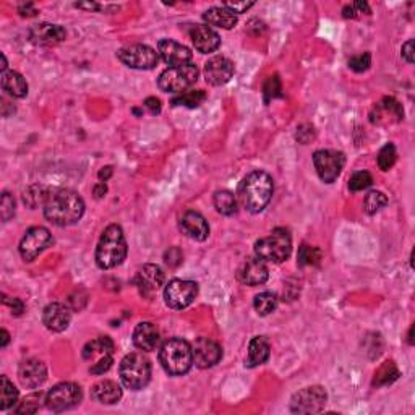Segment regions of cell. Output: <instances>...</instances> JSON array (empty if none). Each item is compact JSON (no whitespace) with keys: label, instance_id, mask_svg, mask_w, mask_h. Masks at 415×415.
Here are the masks:
<instances>
[{"label":"cell","instance_id":"cell-40","mask_svg":"<svg viewBox=\"0 0 415 415\" xmlns=\"http://www.w3.org/2000/svg\"><path fill=\"white\" fill-rule=\"evenodd\" d=\"M41 403H43L41 392H33V394L26 396V398L20 403V405L15 407V412L16 414H34V412H38L39 407H41Z\"/></svg>","mask_w":415,"mask_h":415},{"label":"cell","instance_id":"cell-42","mask_svg":"<svg viewBox=\"0 0 415 415\" xmlns=\"http://www.w3.org/2000/svg\"><path fill=\"white\" fill-rule=\"evenodd\" d=\"M370 65H372V56L368 52L365 54H359V56H354L349 60V67L357 73H362V71L368 70Z\"/></svg>","mask_w":415,"mask_h":415},{"label":"cell","instance_id":"cell-46","mask_svg":"<svg viewBox=\"0 0 415 415\" xmlns=\"http://www.w3.org/2000/svg\"><path fill=\"white\" fill-rule=\"evenodd\" d=\"M315 138V130L311 125H300L297 128V140L302 143V145H307Z\"/></svg>","mask_w":415,"mask_h":415},{"label":"cell","instance_id":"cell-5","mask_svg":"<svg viewBox=\"0 0 415 415\" xmlns=\"http://www.w3.org/2000/svg\"><path fill=\"white\" fill-rule=\"evenodd\" d=\"M119 375L122 385L127 390L140 391L151 380V364L140 352H132L125 355L120 362Z\"/></svg>","mask_w":415,"mask_h":415},{"label":"cell","instance_id":"cell-15","mask_svg":"<svg viewBox=\"0 0 415 415\" xmlns=\"http://www.w3.org/2000/svg\"><path fill=\"white\" fill-rule=\"evenodd\" d=\"M191 351H193V364L200 368L214 367L222 359L221 346L209 337L196 339Z\"/></svg>","mask_w":415,"mask_h":415},{"label":"cell","instance_id":"cell-34","mask_svg":"<svg viewBox=\"0 0 415 415\" xmlns=\"http://www.w3.org/2000/svg\"><path fill=\"white\" fill-rule=\"evenodd\" d=\"M206 99V93L202 91V89H190V91L182 93L177 97H174L172 104L174 106H184V107H198L200 104H203V101Z\"/></svg>","mask_w":415,"mask_h":415},{"label":"cell","instance_id":"cell-43","mask_svg":"<svg viewBox=\"0 0 415 415\" xmlns=\"http://www.w3.org/2000/svg\"><path fill=\"white\" fill-rule=\"evenodd\" d=\"M263 93H265L266 101L274 99V97L281 96V80L278 75H273V77H270L266 80L265 88H263Z\"/></svg>","mask_w":415,"mask_h":415},{"label":"cell","instance_id":"cell-9","mask_svg":"<svg viewBox=\"0 0 415 415\" xmlns=\"http://www.w3.org/2000/svg\"><path fill=\"white\" fill-rule=\"evenodd\" d=\"M82 399L83 392L78 385H75V383H59L47 392L44 403L52 412H65V410L77 407L82 403Z\"/></svg>","mask_w":415,"mask_h":415},{"label":"cell","instance_id":"cell-49","mask_svg":"<svg viewBox=\"0 0 415 415\" xmlns=\"http://www.w3.org/2000/svg\"><path fill=\"white\" fill-rule=\"evenodd\" d=\"M3 302L7 303L8 307H10L12 309V313L13 315H21L25 311V305H23V302L20 300V298H3Z\"/></svg>","mask_w":415,"mask_h":415},{"label":"cell","instance_id":"cell-20","mask_svg":"<svg viewBox=\"0 0 415 415\" xmlns=\"http://www.w3.org/2000/svg\"><path fill=\"white\" fill-rule=\"evenodd\" d=\"M18 378H20L21 385L25 388L34 390V388H39L44 381H46L47 368L41 360L28 359L20 365V368H18Z\"/></svg>","mask_w":415,"mask_h":415},{"label":"cell","instance_id":"cell-33","mask_svg":"<svg viewBox=\"0 0 415 415\" xmlns=\"http://www.w3.org/2000/svg\"><path fill=\"white\" fill-rule=\"evenodd\" d=\"M18 390L7 377L0 378V410H7L16 404Z\"/></svg>","mask_w":415,"mask_h":415},{"label":"cell","instance_id":"cell-47","mask_svg":"<svg viewBox=\"0 0 415 415\" xmlns=\"http://www.w3.org/2000/svg\"><path fill=\"white\" fill-rule=\"evenodd\" d=\"M255 3L253 2H224L222 3V7H226L227 10H230L232 13H245L248 10V8H252Z\"/></svg>","mask_w":415,"mask_h":415},{"label":"cell","instance_id":"cell-12","mask_svg":"<svg viewBox=\"0 0 415 415\" xmlns=\"http://www.w3.org/2000/svg\"><path fill=\"white\" fill-rule=\"evenodd\" d=\"M328 394L324 388L309 386L303 388L291 399V410L296 414H318L324 409Z\"/></svg>","mask_w":415,"mask_h":415},{"label":"cell","instance_id":"cell-55","mask_svg":"<svg viewBox=\"0 0 415 415\" xmlns=\"http://www.w3.org/2000/svg\"><path fill=\"white\" fill-rule=\"evenodd\" d=\"M0 334H2V342H0V346L5 347L8 344V341H10V334L7 333V329H2V331H0Z\"/></svg>","mask_w":415,"mask_h":415},{"label":"cell","instance_id":"cell-48","mask_svg":"<svg viewBox=\"0 0 415 415\" xmlns=\"http://www.w3.org/2000/svg\"><path fill=\"white\" fill-rule=\"evenodd\" d=\"M166 263L169 266H178L182 263V258H184V255H182V252L178 248H171L169 252L166 253Z\"/></svg>","mask_w":415,"mask_h":415},{"label":"cell","instance_id":"cell-26","mask_svg":"<svg viewBox=\"0 0 415 415\" xmlns=\"http://www.w3.org/2000/svg\"><path fill=\"white\" fill-rule=\"evenodd\" d=\"M159 329L156 328V324L150 323V321H143L133 331V344L140 351H154L159 344Z\"/></svg>","mask_w":415,"mask_h":415},{"label":"cell","instance_id":"cell-4","mask_svg":"<svg viewBox=\"0 0 415 415\" xmlns=\"http://www.w3.org/2000/svg\"><path fill=\"white\" fill-rule=\"evenodd\" d=\"M159 362L166 373L172 377H180L190 372L193 367V351L185 339H167L159 349Z\"/></svg>","mask_w":415,"mask_h":415},{"label":"cell","instance_id":"cell-25","mask_svg":"<svg viewBox=\"0 0 415 415\" xmlns=\"http://www.w3.org/2000/svg\"><path fill=\"white\" fill-rule=\"evenodd\" d=\"M404 117L403 106L399 104L394 97H385L381 102L375 106L372 114V122L378 125L399 122Z\"/></svg>","mask_w":415,"mask_h":415},{"label":"cell","instance_id":"cell-37","mask_svg":"<svg viewBox=\"0 0 415 415\" xmlns=\"http://www.w3.org/2000/svg\"><path fill=\"white\" fill-rule=\"evenodd\" d=\"M388 204V198L383 191H370L364 200V209L367 214H377Z\"/></svg>","mask_w":415,"mask_h":415},{"label":"cell","instance_id":"cell-31","mask_svg":"<svg viewBox=\"0 0 415 415\" xmlns=\"http://www.w3.org/2000/svg\"><path fill=\"white\" fill-rule=\"evenodd\" d=\"M213 202L217 213L224 214V216H232V214L237 213V198H235V195L229 190L216 191Z\"/></svg>","mask_w":415,"mask_h":415},{"label":"cell","instance_id":"cell-44","mask_svg":"<svg viewBox=\"0 0 415 415\" xmlns=\"http://www.w3.org/2000/svg\"><path fill=\"white\" fill-rule=\"evenodd\" d=\"M0 214H2V221L7 222L15 214V200L10 193L2 195V202H0Z\"/></svg>","mask_w":415,"mask_h":415},{"label":"cell","instance_id":"cell-16","mask_svg":"<svg viewBox=\"0 0 415 415\" xmlns=\"http://www.w3.org/2000/svg\"><path fill=\"white\" fill-rule=\"evenodd\" d=\"M135 284L140 289L141 296L153 297L164 284V273L158 265H145L137 271Z\"/></svg>","mask_w":415,"mask_h":415},{"label":"cell","instance_id":"cell-32","mask_svg":"<svg viewBox=\"0 0 415 415\" xmlns=\"http://www.w3.org/2000/svg\"><path fill=\"white\" fill-rule=\"evenodd\" d=\"M278 296L273 292H261L258 294L253 300V307H255L257 313L260 316H268L278 309Z\"/></svg>","mask_w":415,"mask_h":415},{"label":"cell","instance_id":"cell-23","mask_svg":"<svg viewBox=\"0 0 415 415\" xmlns=\"http://www.w3.org/2000/svg\"><path fill=\"white\" fill-rule=\"evenodd\" d=\"M71 320V313L69 307L64 303H51L43 311V323L46 324L47 329L54 333H62L69 328Z\"/></svg>","mask_w":415,"mask_h":415},{"label":"cell","instance_id":"cell-24","mask_svg":"<svg viewBox=\"0 0 415 415\" xmlns=\"http://www.w3.org/2000/svg\"><path fill=\"white\" fill-rule=\"evenodd\" d=\"M180 230L184 232L187 237L198 240V242L206 240L209 235L208 221L198 211H187L180 217Z\"/></svg>","mask_w":415,"mask_h":415},{"label":"cell","instance_id":"cell-8","mask_svg":"<svg viewBox=\"0 0 415 415\" xmlns=\"http://www.w3.org/2000/svg\"><path fill=\"white\" fill-rule=\"evenodd\" d=\"M114 342L107 336H101L88 342L83 349V359L91 362L89 372L102 375L110 368L114 362Z\"/></svg>","mask_w":415,"mask_h":415},{"label":"cell","instance_id":"cell-54","mask_svg":"<svg viewBox=\"0 0 415 415\" xmlns=\"http://www.w3.org/2000/svg\"><path fill=\"white\" fill-rule=\"evenodd\" d=\"M106 191H107L106 182H99V184L95 187V196H96V198H102V196L106 195Z\"/></svg>","mask_w":415,"mask_h":415},{"label":"cell","instance_id":"cell-29","mask_svg":"<svg viewBox=\"0 0 415 415\" xmlns=\"http://www.w3.org/2000/svg\"><path fill=\"white\" fill-rule=\"evenodd\" d=\"M270 354H271V347H270V342H268V339L263 336L253 337L252 341H250L248 357H247V364L245 365L250 368L260 367V365H263L268 359H270Z\"/></svg>","mask_w":415,"mask_h":415},{"label":"cell","instance_id":"cell-38","mask_svg":"<svg viewBox=\"0 0 415 415\" xmlns=\"http://www.w3.org/2000/svg\"><path fill=\"white\" fill-rule=\"evenodd\" d=\"M396 159H398V153H396L394 145L388 143L378 153V166H380L381 171H390L396 164Z\"/></svg>","mask_w":415,"mask_h":415},{"label":"cell","instance_id":"cell-18","mask_svg":"<svg viewBox=\"0 0 415 415\" xmlns=\"http://www.w3.org/2000/svg\"><path fill=\"white\" fill-rule=\"evenodd\" d=\"M234 64L229 59L217 56L209 59L204 65V80L213 86H221L234 77Z\"/></svg>","mask_w":415,"mask_h":415},{"label":"cell","instance_id":"cell-53","mask_svg":"<svg viewBox=\"0 0 415 415\" xmlns=\"http://www.w3.org/2000/svg\"><path fill=\"white\" fill-rule=\"evenodd\" d=\"M20 13H21V16H34L36 13H38V10H36L31 3H28V5L20 7Z\"/></svg>","mask_w":415,"mask_h":415},{"label":"cell","instance_id":"cell-2","mask_svg":"<svg viewBox=\"0 0 415 415\" xmlns=\"http://www.w3.org/2000/svg\"><path fill=\"white\" fill-rule=\"evenodd\" d=\"M274 193V182L270 174L263 171H253L244 177L240 182L237 198L239 203L247 209L248 213H261Z\"/></svg>","mask_w":415,"mask_h":415},{"label":"cell","instance_id":"cell-39","mask_svg":"<svg viewBox=\"0 0 415 415\" xmlns=\"http://www.w3.org/2000/svg\"><path fill=\"white\" fill-rule=\"evenodd\" d=\"M320 260H321V252L316 247L302 245L300 250H298V265L300 266L318 265Z\"/></svg>","mask_w":415,"mask_h":415},{"label":"cell","instance_id":"cell-13","mask_svg":"<svg viewBox=\"0 0 415 415\" xmlns=\"http://www.w3.org/2000/svg\"><path fill=\"white\" fill-rule=\"evenodd\" d=\"M313 164L320 178L327 184H333L344 169L346 158L341 151L320 150L313 154Z\"/></svg>","mask_w":415,"mask_h":415},{"label":"cell","instance_id":"cell-22","mask_svg":"<svg viewBox=\"0 0 415 415\" xmlns=\"http://www.w3.org/2000/svg\"><path fill=\"white\" fill-rule=\"evenodd\" d=\"M29 41L38 46H56L65 39V29L59 25L39 23L29 29Z\"/></svg>","mask_w":415,"mask_h":415},{"label":"cell","instance_id":"cell-21","mask_svg":"<svg viewBox=\"0 0 415 415\" xmlns=\"http://www.w3.org/2000/svg\"><path fill=\"white\" fill-rule=\"evenodd\" d=\"M190 38L196 51L202 54H211L221 46V36L208 25H196L190 31Z\"/></svg>","mask_w":415,"mask_h":415},{"label":"cell","instance_id":"cell-11","mask_svg":"<svg viewBox=\"0 0 415 415\" xmlns=\"http://www.w3.org/2000/svg\"><path fill=\"white\" fill-rule=\"evenodd\" d=\"M117 57L123 65L135 70H151L159 62V54L146 44H133L120 49Z\"/></svg>","mask_w":415,"mask_h":415},{"label":"cell","instance_id":"cell-28","mask_svg":"<svg viewBox=\"0 0 415 415\" xmlns=\"http://www.w3.org/2000/svg\"><path fill=\"white\" fill-rule=\"evenodd\" d=\"M203 20L208 26H216V28L230 29L237 25V15L227 10L226 7H213L203 13Z\"/></svg>","mask_w":415,"mask_h":415},{"label":"cell","instance_id":"cell-14","mask_svg":"<svg viewBox=\"0 0 415 415\" xmlns=\"http://www.w3.org/2000/svg\"><path fill=\"white\" fill-rule=\"evenodd\" d=\"M54 242L52 234L46 227L36 226L25 232L23 239L20 242V255L25 261H33L36 257H39L49 245Z\"/></svg>","mask_w":415,"mask_h":415},{"label":"cell","instance_id":"cell-27","mask_svg":"<svg viewBox=\"0 0 415 415\" xmlns=\"http://www.w3.org/2000/svg\"><path fill=\"white\" fill-rule=\"evenodd\" d=\"M91 398L99 404L112 405L117 404L122 399V388H120L115 381L104 380L96 383L91 390Z\"/></svg>","mask_w":415,"mask_h":415},{"label":"cell","instance_id":"cell-41","mask_svg":"<svg viewBox=\"0 0 415 415\" xmlns=\"http://www.w3.org/2000/svg\"><path fill=\"white\" fill-rule=\"evenodd\" d=\"M372 184H373V177L370 176V172L359 171V172L352 174V177L349 180V189L352 191H362L365 189H368Z\"/></svg>","mask_w":415,"mask_h":415},{"label":"cell","instance_id":"cell-45","mask_svg":"<svg viewBox=\"0 0 415 415\" xmlns=\"http://www.w3.org/2000/svg\"><path fill=\"white\" fill-rule=\"evenodd\" d=\"M342 13H344L346 18H355L357 15H359V13H367V15H368L370 8H368L367 3L355 2V3H352V5H347L344 10H342Z\"/></svg>","mask_w":415,"mask_h":415},{"label":"cell","instance_id":"cell-7","mask_svg":"<svg viewBox=\"0 0 415 415\" xmlns=\"http://www.w3.org/2000/svg\"><path fill=\"white\" fill-rule=\"evenodd\" d=\"M198 67L195 64H187L180 67H169L159 75L158 86L164 93H177L182 95L189 89L191 84H195L198 80Z\"/></svg>","mask_w":415,"mask_h":415},{"label":"cell","instance_id":"cell-35","mask_svg":"<svg viewBox=\"0 0 415 415\" xmlns=\"http://www.w3.org/2000/svg\"><path fill=\"white\" fill-rule=\"evenodd\" d=\"M398 377H399V370L394 365V362H385L380 368H378V372L375 373L373 385L377 386L390 385V383L398 380Z\"/></svg>","mask_w":415,"mask_h":415},{"label":"cell","instance_id":"cell-3","mask_svg":"<svg viewBox=\"0 0 415 415\" xmlns=\"http://www.w3.org/2000/svg\"><path fill=\"white\" fill-rule=\"evenodd\" d=\"M127 252L128 247L122 227L117 224L106 227L96 248L97 266L101 270H112V268L122 265L127 258Z\"/></svg>","mask_w":415,"mask_h":415},{"label":"cell","instance_id":"cell-6","mask_svg":"<svg viewBox=\"0 0 415 415\" xmlns=\"http://www.w3.org/2000/svg\"><path fill=\"white\" fill-rule=\"evenodd\" d=\"M257 257L263 261L283 263L292 253V237L287 229L278 227L265 239H260L255 244Z\"/></svg>","mask_w":415,"mask_h":415},{"label":"cell","instance_id":"cell-1","mask_svg":"<svg viewBox=\"0 0 415 415\" xmlns=\"http://www.w3.org/2000/svg\"><path fill=\"white\" fill-rule=\"evenodd\" d=\"M84 214V202L77 191L69 189L51 190L44 203V216L52 224L65 227L77 224Z\"/></svg>","mask_w":415,"mask_h":415},{"label":"cell","instance_id":"cell-30","mask_svg":"<svg viewBox=\"0 0 415 415\" xmlns=\"http://www.w3.org/2000/svg\"><path fill=\"white\" fill-rule=\"evenodd\" d=\"M2 89L10 95L12 97H25L28 95V83L23 78V75H20L18 71H3L2 73Z\"/></svg>","mask_w":415,"mask_h":415},{"label":"cell","instance_id":"cell-17","mask_svg":"<svg viewBox=\"0 0 415 415\" xmlns=\"http://www.w3.org/2000/svg\"><path fill=\"white\" fill-rule=\"evenodd\" d=\"M158 54L163 60L171 67H180L191 64L193 54L184 44L174 41V39H161L158 43Z\"/></svg>","mask_w":415,"mask_h":415},{"label":"cell","instance_id":"cell-51","mask_svg":"<svg viewBox=\"0 0 415 415\" xmlns=\"http://www.w3.org/2000/svg\"><path fill=\"white\" fill-rule=\"evenodd\" d=\"M145 107L150 110L151 114L156 115L161 112V101L158 97H148V99L145 101Z\"/></svg>","mask_w":415,"mask_h":415},{"label":"cell","instance_id":"cell-36","mask_svg":"<svg viewBox=\"0 0 415 415\" xmlns=\"http://www.w3.org/2000/svg\"><path fill=\"white\" fill-rule=\"evenodd\" d=\"M49 193H51V190L46 189V187L34 185V187H29V189L25 191L23 200H25V203L28 204V206L36 208L38 204L46 203Z\"/></svg>","mask_w":415,"mask_h":415},{"label":"cell","instance_id":"cell-19","mask_svg":"<svg viewBox=\"0 0 415 415\" xmlns=\"http://www.w3.org/2000/svg\"><path fill=\"white\" fill-rule=\"evenodd\" d=\"M270 278L266 263L260 258H248L244 265L239 268L237 279L245 285H261Z\"/></svg>","mask_w":415,"mask_h":415},{"label":"cell","instance_id":"cell-50","mask_svg":"<svg viewBox=\"0 0 415 415\" xmlns=\"http://www.w3.org/2000/svg\"><path fill=\"white\" fill-rule=\"evenodd\" d=\"M403 57L407 64H414V41L412 39H409V41L403 46Z\"/></svg>","mask_w":415,"mask_h":415},{"label":"cell","instance_id":"cell-52","mask_svg":"<svg viewBox=\"0 0 415 415\" xmlns=\"http://www.w3.org/2000/svg\"><path fill=\"white\" fill-rule=\"evenodd\" d=\"M97 176H99V180L101 182H107L110 178V176H112V167H110V166L102 167L101 171H99V174H97Z\"/></svg>","mask_w":415,"mask_h":415},{"label":"cell","instance_id":"cell-10","mask_svg":"<svg viewBox=\"0 0 415 415\" xmlns=\"http://www.w3.org/2000/svg\"><path fill=\"white\" fill-rule=\"evenodd\" d=\"M198 296V284L193 281L172 279L164 289V300L166 305L174 310H182L190 307Z\"/></svg>","mask_w":415,"mask_h":415}]
</instances>
